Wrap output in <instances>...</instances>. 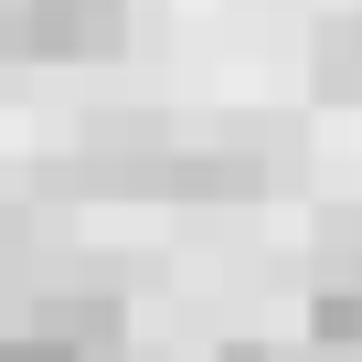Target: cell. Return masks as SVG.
<instances>
[{"label": "cell", "instance_id": "obj_4", "mask_svg": "<svg viewBox=\"0 0 362 362\" xmlns=\"http://www.w3.org/2000/svg\"><path fill=\"white\" fill-rule=\"evenodd\" d=\"M0 362H75L54 330H33V320H0Z\"/></svg>", "mask_w": 362, "mask_h": 362}, {"label": "cell", "instance_id": "obj_5", "mask_svg": "<svg viewBox=\"0 0 362 362\" xmlns=\"http://www.w3.org/2000/svg\"><path fill=\"white\" fill-rule=\"evenodd\" d=\"M214 362H309V341H224Z\"/></svg>", "mask_w": 362, "mask_h": 362}, {"label": "cell", "instance_id": "obj_3", "mask_svg": "<svg viewBox=\"0 0 362 362\" xmlns=\"http://www.w3.org/2000/svg\"><path fill=\"white\" fill-rule=\"evenodd\" d=\"M309 362H362V277H309Z\"/></svg>", "mask_w": 362, "mask_h": 362}, {"label": "cell", "instance_id": "obj_2", "mask_svg": "<svg viewBox=\"0 0 362 362\" xmlns=\"http://www.w3.org/2000/svg\"><path fill=\"white\" fill-rule=\"evenodd\" d=\"M309 96L362 107V11H330V22L309 33Z\"/></svg>", "mask_w": 362, "mask_h": 362}, {"label": "cell", "instance_id": "obj_1", "mask_svg": "<svg viewBox=\"0 0 362 362\" xmlns=\"http://www.w3.org/2000/svg\"><path fill=\"white\" fill-rule=\"evenodd\" d=\"M128 43V0H0L11 64H107Z\"/></svg>", "mask_w": 362, "mask_h": 362}]
</instances>
